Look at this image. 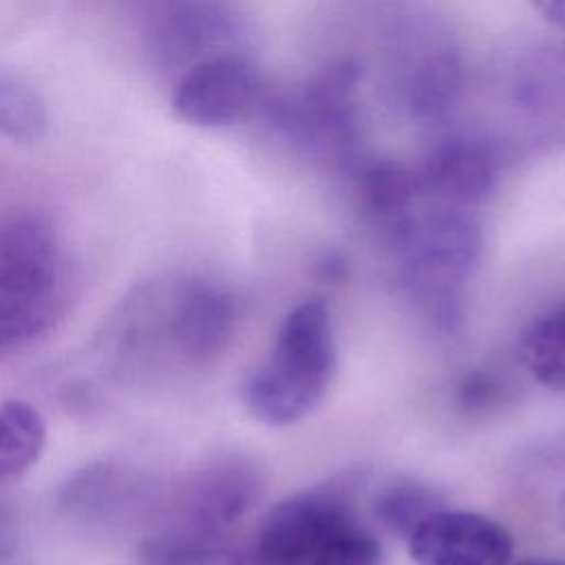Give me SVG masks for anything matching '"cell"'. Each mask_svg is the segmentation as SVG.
<instances>
[{
	"label": "cell",
	"mask_w": 565,
	"mask_h": 565,
	"mask_svg": "<svg viewBox=\"0 0 565 565\" xmlns=\"http://www.w3.org/2000/svg\"><path fill=\"white\" fill-rule=\"evenodd\" d=\"M382 247L395 265L404 300L419 320L435 333H455L463 324L466 287L483 249L475 212L424 199Z\"/></svg>",
	"instance_id": "277c9868"
},
{
	"label": "cell",
	"mask_w": 565,
	"mask_h": 565,
	"mask_svg": "<svg viewBox=\"0 0 565 565\" xmlns=\"http://www.w3.org/2000/svg\"><path fill=\"white\" fill-rule=\"evenodd\" d=\"M503 397V384L499 382L497 375L483 369H475L466 373L459 384L455 399L461 411L466 413H483L492 411L497 404H501Z\"/></svg>",
	"instance_id": "d6986e66"
},
{
	"label": "cell",
	"mask_w": 565,
	"mask_h": 565,
	"mask_svg": "<svg viewBox=\"0 0 565 565\" xmlns=\"http://www.w3.org/2000/svg\"><path fill=\"white\" fill-rule=\"evenodd\" d=\"M141 31L152 60L183 73L199 60L230 51L238 22L225 0H172L143 20Z\"/></svg>",
	"instance_id": "7c38bea8"
},
{
	"label": "cell",
	"mask_w": 565,
	"mask_h": 565,
	"mask_svg": "<svg viewBox=\"0 0 565 565\" xmlns=\"http://www.w3.org/2000/svg\"><path fill=\"white\" fill-rule=\"evenodd\" d=\"M527 373L550 391L565 393V302L539 313L519 340Z\"/></svg>",
	"instance_id": "9a60e30c"
},
{
	"label": "cell",
	"mask_w": 565,
	"mask_h": 565,
	"mask_svg": "<svg viewBox=\"0 0 565 565\" xmlns=\"http://www.w3.org/2000/svg\"><path fill=\"white\" fill-rule=\"evenodd\" d=\"M406 547L415 565H510L514 539L486 514L441 505L413 527Z\"/></svg>",
	"instance_id": "4fadbf2b"
},
{
	"label": "cell",
	"mask_w": 565,
	"mask_h": 565,
	"mask_svg": "<svg viewBox=\"0 0 565 565\" xmlns=\"http://www.w3.org/2000/svg\"><path fill=\"white\" fill-rule=\"evenodd\" d=\"M260 119L296 152L342 172L360 152V68L333 60L287 90H271Z\"/></svg>",
	"instance_id": "52a82bcc"
},
{
	"label": "cell",
	"mask_w": 565,
	"mask_h": 565,
	"mask_svg": "<svg viewBox=\"0 0 565 565\" xmlns=\"http://www.w3.org/2000/svg\"><path fill=\"white\" fill-rule=\"evenodd\" d=\"M503 102L519 139L539 150L565 143V46L519 53L503 82Z\"/></svg>",
	"instance_id": "30bf717a"
},
{
	"label": "cell",
	"mask_w": 565,
	"mask_h": 565,
	"mask_svg": "<svg viewBox=\"0 0 565 565\" xmlns=\"http://www.w3.org/2000/svg\"><path fill=\"white\" fill-rule=\"evenodd\" d=\"M386 90L419 124H441L466 90V64L457 42L435 24L406 22L388 44Z\"/></svg>",
	"instance_id": "ba28073f"
},
{
	"label": "cell",
	"mask_w": 565,
	"mask_h": 565,
	"mask_svg": "<svg viewBox=\"0 0 565 565\" xmlns=\"http://www.w3.org/2000/svg\"><path fill=\"white\" fill-rule=\"evenodd\" d=\"M499 172V139L475 130L444 135L415 163L424 199L468 212H475L494 192Z\"/></svg>",
	"instance_id": "8fae6325"
},
{
	"label": "cell",
	"mask_w": 565,
	"mask_h": 565,
	"mask_svg": "<svg viewBox=\"0 0 565 565\" xmlns=\"http://www.w3.org/2000/svg\"><path fill=\"white\" fill-rule=\"evenodd\" d=\"M269 93L271 88L252 60L223 51L179 73L172 110L199 128H227L260 117Z\"/></svg>",
	"instance_id": "9c48e42d"
},
{
	"label": "cell",
	"mask_w": 565,
	"mask_h": 565,
	"mask_svg": "<svg viewBox=\"0 0 565 565\" xmlns=\"http://www.w3.org/2000/svg\"><path fill=\"white\" fill-rule=\"evenodd\" d=\"M441 508L439 494L413 479H395L377 486L371 497V514L388 532L408 536L413 527L428 516L433 510Z\"/></svg>",
	"instance_id": "e0dca14e"
},
{
	"label": "cell",
	"mask_w": 565,
	"mask_h": 565,
	"mask_svg": "<svg viewBox=\"0 0 565 565\" xmlns=\"http://www.w3.org/2000/svg\"><path fill=\"white\" fill-rule=\"evenodd\" d=\"M238 316V300L223 282L201 274H163L121 300L97 347L110 375L161 380L216 360L232 342Z\"/></svg>",
	"instance_id": "6da1fadb"
},
{
	"label": "cell",
	"mask_w": 565,
	"mask_h": 565,
	"mask_svg": "<svg viewBox=\"0 0 565 565\" xmlns=\"http://www.w3.org/2000/svg\"><path fill=\"white\" fill-rule=\"evenodd\" d=\"M558 516H561V523H563V527H565V490H563L561 501H558Z\"/></svg>",
	"instance_id": "603a6c76"
},
{
	"label": "cell",
	"mask_w": 565,
	"mask_h": 565,
	"mask_svg": "<svg viewBox=\"0 0 565 565\" xmlns=\"http://www.w3.org/2000/svg\"><path fill=\"white\" fill-rule=\"evenodd\" d=\"M77 267L49 216L0 212V360L46 338L73 309Z\"/></svg>",
	"instance_id": "7a4b0ae2"
},
{
	"label": "cell",
	"mask_w": 565,
	"mask_h": 565,
	"mask_svg": "<svg viewBox=\"0 0 565 565\" xmlns=\"http://www.w3.org/2000/svg\"><path fill=\"white\" fill-rule=\"evenodd\" d=\"M49 113L42 97L22 79L0 73V135L13 141H35L46 132Z\"/></svg>",
	"instance_id": "ac0fdd59"
},
{
	"label": "cell",
	"mask_w": 565,
	"mask_h": 565,
	"mask_svg": "<svg viewBox=\"0 0 565 565\" xmlns=\"http://www.w3.org/2000/svg\"><path fill=\"white\" fill-rule=\"evenodd\" d=\"M256 470L236 457L188 472L159 501L141 554L154 565H203L258 497Z\"/></svg>",
	"instance_id": "8992f818"
},
{
	"label": "cell",
	"mask_w": 565,
	"mask_h": 565,
	"mask_svg": "<svg viewBox=\"0 0 565 565\" xmlns=\"http://www.w3.org/2000/svg\"><path fill=\"white\" fill-rule=\"evenodd\" d=\"M338 369L329 305L307 298L280 320L263 360L245 375V408L267 426H291L324 399Z\"/></svg>",
	"instance_id": "5b68a950"
},
{
	"label": "cell",
	"mask_w": 565,
	"mask_h": 565,
	"mask_svg": "<svg viewBox=\"0 0 565 565\" xmlns=\"http://www.w3.org/2000/svg\"><path fill=\"white\" fill-rule=\"evenodd\" d=\"M364 470L294 492L260 519L252 565H380L382 545L362 514Z\"/></svg>",
	"instance_id": "3957f363"
},
{
	"label": "cell",
	"mask_w": 565,
	"mask_h": 565,
	"mask_svg": "<svg viewBox=\"0 0 565 565\" xmlns=\"http://www.w3.org/2000/svg\"><path fill=\"white\" fill-rule=\"evenodd\" d=\"M521 565H565V561H525Z\"/></svg>",
	"instance_id": "7402d4cb"
},
{
	"label": "cell",
	"mask_w": 565,
	"mask_h": 565,
	"mask_svg": "<svg viewBox=\"0 0 565 565\" xmlns=\"http://www.w3.org/2000/svg\"><path fill=\"white\" fill-rule=\"evenodd\" d=\"M46 444V424L35 406L18 397H0V479L29 470Z\"/></svg>",
	"instance_id": "2e32d148"
},
{
	"label": "cell",
	"mask_w": 565,
	"mask_h": 565,
	"mask_svg": "<svg viewBox=\"0 0 565 565\" xmlns=\"http://www.w3.org/2000/svg\"><path fill=\"white\" fill-rule=\"evenodd\" d=\"M532 4L565 33V0H532Z\"/></svg>",
	"instance_id": "44dd1931"
},
{
	"label": "cell",
	"mask_w": 565,
	"mask_h": 565,
	"mask_svg": "<svg viewBox=\"0 0 565 565\" xmlns=\"http://www.w3.org/2000/svg\"><path fill=\"white\" fill-rule=\"evenodd\" d=\"M340 174L347 181L358 216L380 245L393 238L424 201L415 166L395 159L366 157L362 152Z\"/></svg>",
	"instance_id": "5bb4252c"
},
{
	"label": "cell",
	"mask_w": 565,
	"mask_h": 565,
	"mask_svg": "<svg viewBox=\"0 0 565 565\" xmlns=\"http://www.w3.org/2000/svg\"><path fill=\"white\" fill-rule=\"evenodd\" d=\"M113 4H117L119 9H124L126 13L135 15L139 20V24L143 20H148L152 13H157L159 9H163L166 4H170L172 0H108Z\"/></svg>",
	"instance_id": "ffe728a7"
}]
</instances>
